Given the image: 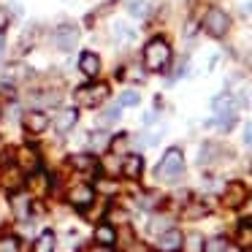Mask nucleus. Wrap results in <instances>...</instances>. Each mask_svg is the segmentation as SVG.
Segmentation results:
<instances>
[{"mask_svg":"<svg viewBox=\"0 0 252 252\" xmlns=\"http://www.w3.org/2000/svg\"><path fill=\"white\" fill-rule=\"evenodd\" d=\"M76 68H79V73H82L84 79H98L100 71H103V60H100L98 52L84 49L82 55H79V60H76Z\"/></svg>","mask_w":252,"mask_h":252,"instance_id":"8","label":"nucleus"},{"mask_svg":"<svg viewBox=\"0 0 252 252\" xmlns=\"http://www.w3.org/2000/svg\"><path fill=\"white\" fill-rule=\"evenodd\" d=\"M171 60H174V49H171V44L163 38V35H155V38H149L147 44H144L141 49V65L147 73H163L168 71Z\"/></svg>","mask_w":252,"mask_h":252,"instance_id":"1","label":"nucleus"},{"mask_svg":"<svg viewBox=\"0 0 252 252\" xmlns=\"http://www.w3.org/2000/svg\"><path fill=\"white\" fill-rule=\"evenodd\" d=\"M182 250H185V252H203V236H201V233L185 236V241H182Z\"/></svg>","mask_w":252,"mask_h":252,"instance_id":"28","label":"nucleus"},{"mask_svg":"<svg viewBox=\"0 0 252 252\" xmlns=\"http://www.w3.org/2000/svg\"><path fill=\"white\" fill-rule=\"evenodd\" d=\"M247 8H250V11H252V3H250V6H247Z\"/></svg>","mask_w":252,"mask_h":252,"instance_id":"37","label":"nucleus"},{"mask_svg":"<svg viewBox=\"0 0 252 252\" xmlns=\"http://www.w3.org/2000/svg\"><path fill=\"white\" fill-rule=\"evenodd\" d=\"M68 203L71 206H76V209H90L95 203V187L93 185H84V182H79V185H73L71 190H68Z\"/></svg>","mask_w":252,"mask_h":252,"instance_id":"9","label":"nucleus"},{"mask_svg":"<svg viewBox=\"0 0 252 252\" xmlns=\"http://www.w3.org/2000/svg\"><path fill=\"white\" fill-rule=\"evenodd\" d=\"M203 252H228V239L225 236H214V239L203 241Z\"/></svg>","mask_w":252,"mask_h":252,"instance_id":"29","label":"nucleus"},{"mask_svg":"<svg viewBox=\"0 0 252 252\" xmlns=\"http://www.w3.org/2000/svg\"><path fill=\"white\" fill-rule=\"evenodd\" d=\"M244 201H247V187L241 185V182H230L222 192V203L230 209H236V206H244Z\"/></svg>","mask_w":252,"mask_h":252,"instance_id":"15","label":"nucleus"},{"mask_svg":"<svg viewBox=\"0 0 252 252\" xmlns=\"http://www.w3.org/2000/svg\"><path fill=\"white\" fill-rule=\"evenodd\" d=\"M35 35H38V25H30V28L22 33V44L17 46V49L22 52V55H25L28 49H33V46H35Z\"/></svg>","mask_w":252,"mask_h":252,"instance_id":"27","label":"nucleus"},{"mask_svg":"<svg viewBox=\"0 0 252 252\" xmlns=\"http://www.w3.org/2000/svg\"><path fill=\"white\" fill-rule=\"evenodd\" d=\"M93 239H95L98 247H114L117 244V228L111 222H100L98 228H95Z\"/></svg>","mask_w":252,"mask_h":252,"instance_id":"19","label":"nucleus"},{"mask_svg":"<svg viewBox=\"0 0 252 252\" xmlns=\"http://www.w3.org/2000/svg\"><path fill=\"white\" fill-rule=\"evenodd\" d=\"M250 222H252V217H250Z\"/></svg>","mask_w":252,"mask_h":252,"instance_id":"39","label":"nucleus"},{"mask_svg":"<svg viewBox=\"0 0 252 252\" xmlns=\"http://www.w3.org/2000/svg\"><path fill=\"white\" fill-rule=\"evenodd\" d=\"M155 176L160 182H176L185 176V155H182L179 147L165 149V155L160 158L158 168H155Z\"/></svg>","mask_w":252,"mask_h":252,"instance_id":"3","label":"nucleus"},{"mask_svg":"<svg viewBox=\"0 0 252 252\" xmlns=\"http://www.w3.org/2000/svg\"><path fill=\"white\" fill-rule=\"evenodd\" d=\"M109 144H111V136H109V130H106V127H98V130H93L87 136V149L93 155L106 152V149H109Z\"/></svg>","mask_w":252,"mask_h":252,"instance_id":"17","label":"nucleus"},{"mask_svg":"<svg viewBox=\"0 0 252 252\" xmlns=\"http://www.w3.org/2000/svg\"><path fill=\"white\" fill-rule=\"evenodd\" d=\"M109 98H111V84L98 82V79H90L87 84L73 90V100H76L79 109H100V106H106Z\"/></svg>","mask_w":252,"mask_h":252,"instance_id":"2","label":"nucleus"},{"mask_svg":"<svg viewBox=\"0 0 252 252\" xmlns=\"http://www.w3.org/2000/svg\"><path fill=\"white\" fill-rule=\"evenodd\" d=\"M236 109H239V103H236L233 93H222V95H217V98L212 100L214 117H236Z\"/></svg>","mask_w":252,"mask_h":252,"instance_id":"12","label":"nucleus"},{"mask_svg":"<svg viewBox=\"0 0 252 252\" xmlns=\"http://www.w3.org/2000/svg\"><path fill=\"white\" fill-rule=\"evenodd\" d=\"M122 76L127 79V82H136V84H141L144 82V76H147V71H144V65H130V68H122Z\"/></svg>","mask_w":252,"mask_h":252,"instance_id":"30","label":"nucleus"},{"mask_svg":"<svg viewBox=\"0 0 252 252\" xmlns=\"http://www.w3.org/2000/svg\"><path fill=\"white\" fill-rule=\"evenodd\" d=\"M120 117H122V106H120V103H109L106 109H100V114H98V125H100V127L117 125V122H120Z\"/></svg>","mask_w":252,"mask_h":252,"instance_id":"21","label":"nucleus"},{"mask_svg":"<svg viewBox=\"0 0 252 252\" xmlns=\"http://www.w3.org/2000/svg\"><path fill=\"white\" fill-rule=\"evenodd\" d=\"M0 120H3V106H0Z\"/></svg>","mask_w":252,"mask_h":252,"instance_id":"36","label":"nucleus"},{"mask_svg":"<svg viewBox=\"0 0 252 252\" xmlns=\"http://www.w3.org/2000/svg\"><path fill=\"white\" fill-rule=\"evenodd\" d=\"M68 163L73 165V168L76 171H87V174H95V171H98V160H95V155L93 152H79V155H71V158H68Z\"/></svg>","mask_w":252,"mask_h":252,"instance_id":"18","label":"nucleus"},{"mask_svg":"<svg viewBox=\"0 0 252 252\" xmlns=\"http://www.w3.org/2000/svg\"><path fill=\"white\" fill-rule=\"evenodd\" d=\"M125 3H130V0H125Z\"/></svg>","mask_w":252,"mask_h":252,"instance_id":"38","label":"nucleus"},{"mask_svg":"<svg viewBox=\"0 0 252 252\" xmlns=\"http://www.w3.org/2000/svg\"><path fill=\"white\" fill-rule=\"evenodd\" d=\"M244 144H247V147H252V122H247V125H244Z\"/></svg>","mask_w":252,"mask_h":252,"instance_id":"34","label":"nucleus"},{"mask_svg":"<svg viewBox=\"0 0 252 252\" xmlns=\"http://www.w3.org/2000/svg\"><path fill=\"white\" fill-rule=\"evenodd\" d=\"M25 171L19 168L17 163L14 165H8V168H3V174H0V187L3 190H8V192H19V187L25 185Z\"/></svg>","mask_w":252,"mask_h":252,"instance_id":"11","label":"nucleus"},{"mask_svg":"<svg viewBox=\"0 0 252 252\" xmlns=\"http://www.w3.org/2000/svg\"><path fill=\"white\" fill-rule=\"evenodd\" d=\"M3 60H6V38L0 33V65H3Z\"/></svg>","mask_w":252,"mask_h":252,"instance_id":"35","label":"nucleus"},{"mask_svg":"<svg viewBox=\"0 0 252 252\" xmlns=\"http://www.w3.org/2000/svg\"><path fill=\"white\" fill-rule=\"evenodd\" d=\"M111 35H114V41L117 44H125V46H130L133 41H136V28H133L127 19H114L111 22Z\"/></svg>","mask_w":252,"mask_h":252,"instance_id":"13","label":"nucleus"},{"mask_svg":"<svg viewBox=\"0 0 252 252\" xmlns=\"http://www.w3.org/2000/svg\"><path fill=\"white\" fill-rule=\"evenodd\" d=\"M117 103H120L122 109H136V106L141 103V93H138V90H122Z\"/></svg>","mask_w":252,"mask_h":252,"instance_id":"24","label":"nucleus"},{"mask_svg":"<svg viewBox=\"0 0 252 252\" xmlns=\"http://www.w3.org/2000/svg\"><path fill=\"white\" fill-rule=\"evenodd\" d=\"M182 241H185V236H182L176 228H168V230H163V233L158 236V250L160 252H179Z\"/></svg>","mask_w":252,"mask_h":252,"instance_id":"14","label":"nucleus"},{"mask_svg":"<svg viewBox=\"0 0 252 252\" xmlns=\"http://www.w3.org/2000/svg\"><path fill=\"white\" fill-rule=\"evenodd\" d=\"M127 14L133 19H149V14H152V0H130L127 3Z\"/></svg>","mask_w":252,"mask_h":252,"instance_id":"23","label":"nucleus"},{"mask_svg":"<svg viewBox=\"0 0 252 252\" xmlns=\"http://www.w3.org/2000/svg\"><path fill=\"white\" fill-rule=\"evenodd\" d=\"M230 17L222 11V8H209L206 17H203V30H206L212 38H225L230 33Z\"/></svg>","mask_w":252,"mask_h":252,"instance_id":"5","label":"nucleus"},{"mask_svg":"<svg viewBox=\"0 0 252 252\" xmlns=\"http://www.w3.org/2000/svg\"><path fill=\"white\" fill-rule=\"evenodd\" d=\"M49 125H52V120H49V114H46L44 109L22 111V127L28 133H33V136H41L44 130H49Z\"/></svg>","mask_w":252,"mask_h":252,"instance_id":"6","label":"nucleus"},{"mask_svg":"<svg viewBox=\"0 0 252 252\" xmlns=\"http://www.w3.org/2000/svg\"><path fill=\"white\" fill-rule=\"evenodd\" d=\"M11 209L17 220H30L33 214V198L28 192H11Z\"/></svg>","mask_w":252,"mask_h":252,"instance_id":"16","label":"nucleus"},{"mask_svg":"<svg viewBox=\"0 0 252 252\" xmlns=\"http://www.w3.org/2000/svg\"><path fill=\"white\" fill-rule=\"evenodd\" d=\"M171 228V220L168 217H152V222H149V233H163V230Z\"/></svg>","mask_w":252,"mask_h":252,"instance_id":"32","label":"nucleus"},{"mask_svg":"<svg viewBox=\"0 0 252 252\" xmlns=\"http://www.w3.org/2000/svg\"><path fill=\"white\" fill-rule=\"evenodd\" d=\"M0 252H22L19 239L17 236H3V239H0Z\"/></svg>","mask_w":252,"mask_h":252,"instance_id":"31","label":"nucleus"},{"mask_svg":"<svg viewBox=\"0 0 252 252\" xmlns=\"http://www.w3.org/2000/svg\"><path fill=\"white\" fill-rule=\"evenodd\" d=\"M127 141H130V136H127V133H117V136H111L109 152L111 155H122V158H125V155H127Z\"/></svg>","mask_w":252,"mask_h":252,"instance_id":"25","label":"nucleus"},{"mask_svg":"<svg viewBox=\"0 0 252 252\" xmlns=\"http://www.w3.org/2000/svg\"><path fill=\"white\" fill-rule=\"evenodd\" d=\"M206 212H209V209L201 206V203H190V206H187V217H192V220H195V217H203Z\"/></svg>","mask_w":252,"mask_h":252,"instance_id":"33","label":"nucleus"},{"mask_svg":"<svg viewBox=\"0 0 252 252\" xmlns=\"http://www.w3.org/2000/svg\"><path fill=\"white\" fill-rule=\"evenodd\" d=\"M33 103L38 109H49V106H63V87H41L33 90Z\"/></svg>","mask_w":252,"mask_h":252,"instance_id":"10","label":"nucleus"},{"mask_svg":"<svg viewBox=\"0 0 252 252\" xmlns=\"http://www.w3.org/2000/svg\"><path fill=\"white\" fill-rule=\"evenodd\" d=\"M122 176H127V179H138L144 171V158L141 155H125L122 158Z\"/></svg>","mask_w":252,"mask_h":252,"instance_id":"20","label":"nucleus"},{"mask_svg":"<svg viewBox=\"0 0 252 252\" xmlns=\"http://www.w3.org/2000/svg\"><path fill=\"white\" fill-rule=\"evenodd\" d=\"M236 244L241 250H252V222L239 225V230H236Z\"/></svg>","mask_w":252,"mask_h":252,"instance_id":"26","label":"nucleus"},{"mask_svg":"<svg viewBox=\"0 0 252 252\" xmlns=\"http://www.w3.org/2000/svg\"><path fill=\"white\" fill-rule=\"evenodd\" d=\"M55 247H57L55 230H41L38 239L33 241V252H55Z\"/></svg>","mask_w":252,"mask_h":252,"instance_id":"22","label":"nucleus"},{"mask_svg":"<svg viewBox=\"0 0 252 252\" xmlns=\"http://www.w3.org/2000/svg\"><path fill=\"white\" fill-rule=\"evenodd\" d=\"M49 41H52V46H55L57 52L68 55V52H73L79 46V41H82V30H79L73 22H63V25H57V28L52 30Z\"/></svg>","mask_w":252,"mask_h":252,"instance_id":"4","label":"nucleus"},{"mask_svg":"<svg viewBox=\"0 0 252 252\" xmlns=\"http://www.w3.org/2000/svg\"><path fill=\"white\" fill-rule=\"evenodd\" d=\"M79 114H82L79 106H60V111H57V117L52 120V125H55V130L60 133V136H68V133L79 125Z\"/></svg>","mask_w":252,"mask_h":252,"instance_id":"7","label":"nucleus"}]
</instances>
